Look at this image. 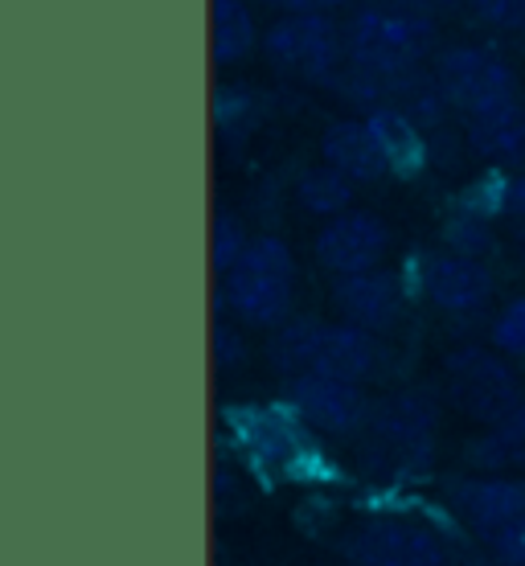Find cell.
Wrapping results in <instances>:
<instances>
[{"mask_svg":"<svg viewBox=\"0 0 525 566\" xmlns=\"http://www.w3.org/2000/svg\"><path fill=\"white\" fill-rule=\"evenodd\" d=\"M369 443L386 460H419L431 452L435 436V402L419 390L386 398L382 407H374L366 419Z\"/></svg>","mask_w":525,"mask_h":566,"instance_id":"52a82bcc","label":"cell"},{"mask_svg":"<svg viewBox=\"0 0 525 566\" xmlns=\"http://www.w3.org/2000/svg\"><path fill=\"white\" fill-rule=\"evenodd\" d=\"M337 312H342L349 325H361L369 333H382L398 321L402 312V287L390 271H357V275H337L333 287Z\"/></svg>","mask_w":525,"mask_h":566,"instance_id":"30bf717a","label":"cell"},{"mask_svg":"<svg viewBox=\"0 0 525 566\" xmlns=\"http://www.w3.org/2000/svg\"><path fill=\"white\" fill-rule=\"evenodd\" d=\"M435 42V25L414 4H369L357 9L345 25L349 66L374 74L414 71Z\"/></svg>","mask_w":525,"mask_h":566,"instance_id":"6da1fadb","label":"cell"},{"mask_svg":"<svg viewBox=\"0 0 525 566\" xmlns=\"http://www.w3.org/2000/svg\"><path fill=\"white\" fill-rule=\"evenodd\" d=\"M455 510L460 517L493 538L497 530H505L510 522H517L525 513V484L522 481H505V476H472V481L455 484Z\"/></svg>","mask_w":525,"mask_h":566,"instance_id":"7c38bea8","label":"cell"},{"mask_svg":"<svg viewBox=\"0 0 525 566\" xmlns=\"http://www.w3.org/2000/svg\"><path fill=\"white\" fill-rule=\"evenodd\" d=\"M493 345L501 354L525 357V296L510 300L493 321Z\"/></svg>","mask_w":525,"mask_h":566,"instance_id":"603a6c76","label":"cell"},{"mask_svg":"<svg viewBox=\"0 0 525 566\" xmlns=\"http://www.w3.org/2000/svg\"><path fill=\"white\" fill-rule=\"evenodd\" d=\"M213 361L222 369H239L246 361V345H242V333H234L230 325H213Z\"/></svg>","mask_w":525,"mask_h":566,"instance_id":"484cf974","label":"cell"},{"mask_svg":"<svg viewBox=\"0 0 525 566\" xmlns=\"http://www.w3.org/2000/svg\"><path fill=\"white\" fill-rule=\"evenodd\" d=\"M366 124L374 128L378 144H382L386 160H390V172L419 169L427 144H423V128H419L414 119H407L398 107H374V112H366Z\"/></svg>","mask_w":525,"mask_h":566,"instance_id":"e0dca14e","label":"cell"},{"mask_svg":"<svg viewBox=\"0 0 525 566\" xmlns=\"http://www.w3.org/2000/svg\"><path fill=\"white\" fill-rule=\"evenodd\" d=\"M292 411L321 436H349L357 427H366L369 407L357 382H342L328 374H300L292 378Z\"/></svg>","mask_w":525,"mask_h":566,"instance_id":"ba28073f","label":"cell"},{"mask_svg":"<svg viewBox=\"0 0 525 566\" xmlns=\"http://www.w3.org/2000/svg\"><path fill=\"white\" fill-rule=\"evenodd\" d=\"M464 140L472 156L489 165H522L525 160V103L517 95L464 115Z\"/></svg>","mask_w":525,"mask_h":566,"instance_id":"8fae6325","label":"cell"},{"mask_svg":"<svg viewBox=\"0 0 525 566\" xmlns=\"http://www.w3.org/2000/svg\"><path fill=\"white\" fill-rule=\"evenodd\" d=\"M407 546H411V525L382 517V522L361 525L345 554L354 566H407Z\"/></svg>","mask_w":525,"mask_h":566,"instance_id":"d6986e66","label":"cell"},{"mask_svg":"<svg viewBox=\"0 0 525 566\" xmlns=\"http://www.w3.org/2000/svg\"><path fill=\"white\" fill-rule=\"evenodd\" d=\"M443 239H448V247H452L455 255H469V259H481L493 247L489 222H484L481 213H455L452 222L443 227Z\"/></svg>","mask_w":525,"mask_h":566,"instance_id":"7402d4cb","label":"cell"},{"mask_svg":"<svg viewBox=\"0 0 525 566\" xmlns=\"http://www.w3.org/2000/svg\"><path fill=\"white\" fill-rule=\"evenodd\" d=\"M469 9L481 25L525 33V0H469Z\"/></svg>","mask_w":525,"mask_h":566,"instance_id":"cb8c5ba5","label":"cell"},{"mask_svg":"<svg viewBox=\"0 0 525 566\" xmlns=\"http://www.w3.org/2000/svg\"><path fill=\"white\" fill-rule=\"evenodd\" d=\"M259 45L255 13L246 0H210V54L218 66H234Z\"/></svg>","mask_w":525,"mask_h":566,"instance_id":"2e32d148","label":"cell"},{"mask_svg":"<svg viewBox=\"0 0 525 566\" xmlns=\"http://www.w3.org/2000/svg\"><path fill=\"white\" fill-rule=\"evenodd\" d=\"M275 13H333V9H345V4H357V0H263Z\"/></svg>","mask_w":525,"mask_h":566,"instance_id":"4316f807","label":"cell"},{"mask_svg":"<svg viewBox=\"0 0 525 566\" xmlns=\"http://www.w3.org/2000/svg\"><path fill=\"white\" fill-rule=\"evenodd\" d=\"M321 333H325V321H313V316L284 321L267 345V361L280 369V374H287V378L313 374L316 349H321Z\"/></svg>","mask_w":525,"mask_h":566,"instance_id":"ac0fdd59","label":"cell"},{"mask_svg":"<svg viewBox=\"0 0 525 566\" xmlns=\"http://www.w3.org/2000/svg\"><path fill=\"white\" fill-rule=\"evenodd\" d=\"M321 153H325V160L333 169H342L357 185H369L390 172V160H386L374 128L366 124V115L361 119H337V124H328L325 136H321Z\"/></svg>","mask_w":525,"mask_h":566,"instance_id":"4fadbf2b","label":"cell"},{"mask_svg":"<svg viewBox=\"0 0 525 566\" xmlns=\"http://www.w3.org/2000/svg\"><path fill=\"white\" fill-rule=\"evenodd\" d=\"M435 78H440L443 95L452 103V112L472 115L481 107L517 95V78H513L510 62L497 57L484 45H452L435 57Z\"/></svg>","mask_w":525,"mask_h":566,"instance_id":"5b68a950","label":"cell"},{"mask_svg":"<svg viewBox=\"0 0 525 566\" xmlns=\"http://www.w3.org/2000/svg\"><path fill=\"white\" fill-rule=\"evenodd\" d=\"M390 251V230L378 213L345 210L328 218L321 234H316V263L333 275H357V271H374Z\"/></svg>","mask_w":525,"mask_h":566,"instance_id":"8992f818","label":"cell"},{"mask_svg":"<svg viewBox=\"0 0 525 566\" xmlns=\"http://www.w3.org/2000/svg\"><path fill=\"white\" fill-rule=\"evenodd\" d=\"M230 312L242 325L280 328L292 316V296H296V255L284 239L263 234L251 239L239 268L227 275L222 287Z\"/></svg>","mask_w":525,"mask_h":566,"instance_id":"7a4b0ae2","label":"cell"},{"mask_svg":"<svg viewBox=\"0 0 525 566\" xmlns=\"http://www.w3.org/2000/svg\"><path fill=\"white\" fill-rule=\"evenodd\" d=\"M246 227H242L234 213H218L213 218V230H210V259H213V271L218 275H230V271L239 268V259L246 255Z\"/></svg>","mask_w":525,"mask_h":566,"instance_id":"44dd1931","label":"cell"},{"mask_svg":"<svg viewBox=\"0 0 525 566\" xmlns=\"http://www.w3.org/2000/svg\"><path fill=\"white\" fill-rule=\"evenodd\" d=\"M489 546H493V558L501 566H525V513L517 522L505 525V530H497L489 538Z\"/></svg>","mask_w":525,"mask_h":566,"instance_id":"d4e9b609","label":"cell"},{"mask_svg":"<svg viewBox=\"0 0 525 566\" xmlns=\"http://www.w3.org/2000/svg\"><path fill=\"white\" fill-rule=\"evenodd\" d=\"M378 366V340L361 325H325L321 349H316L313 374H328L342 382H366Z\"/></svg>","mask_w":525,"mask_h":566,"instance_id":"9a60e30c","label":"cell"},{"mask_svg":"<svg viewBox=\"0 0 525 566\" xmlns=\"http://www.w3.org/2000/svg\"><path fill=\"white\" fill-rule=\"evenodd\" d=\"M354 189L357 181H349L342 169H333V165H313V169L300 172L296 181V201L304 206L308 213L316 218H337V213L349 210V201H354Z\"/></svg>","mask_w":525,"mask_h":566,"instance_id":"ffe728a7","label":"cell"},{"mask_svg":"<svg viewBox=\"0 0 525 566\" xmlns=\"http://www.w3.org/2000/svg\"><path fill=\"white\" fill-rule=\"evenodd\" d=\"M501 210L510 213L513 222H522L525 227V177L505 181V189H501Z\"/></svg>","mask_w":525,"mask_h":566,"instance_id":"83f0119b","label":"cell"},{"mask_svg":"<svg viewBox=\"0 0 525 566\" xmlns=\"http://www.w3.org/2000/svg\"><path fill=\"white\" fill-rule=\"evenodd\" d=\"M448 390L455 407L484 427H497L525 398L513 369L493 349H476V345L448 357Z\"/></svg>","mask_w":525,"mask_h":566,"instance_id":"277c9868","label":"cell"},{"mask_svg":"<svg viewBox=\"0 0 525 566\" xmlns=\"http://www.w3.org/2000/svg\"><path fill=\"white\" fill-rule=\"evenodd\" d=\"M517 464H525V448H522V455H517Z\"/></svg>","mask_w":525,"mask_h":566,"instance_id":"f1b7e54d","label":"cell"},{"mask_svg":"<svg viewBox=\"0 0 525 566\" xmlns=\"http://www.w3.org/2000/svg\"><path fill=\"white\" fill-rule=\"evenodd\" d=\"M423 292L440 312L469 316V312L489 304V296H493V280H489V271H484L476 259L443 251V255L423 259Z\"/></svg>","mask_w":525,"mask_h":566,"instance_id":"9c48e42d","label":"cell"},{"mask_svg":"<svg viewBox=\"0 0 525 566\" xmlns=\"http://www.w3.org/2000/svg\"><path fill=\"white\" fill-rule=\"evenodd\" d=\"M263 57L280 74L333 86L349 66L345 29L328 13H284L263 33Z\"/></svg>","mask_w":525,"mask_h":566,"instance_id":"3957f363","label":"cell"},{"mask_svg":"<svg viewBox=\"0 0 525 566\" xmlns=\"http://www.w3.org/2000/svg\"><path fill=\"white\" fill-rule=\"evenodd\" d=\"M234 423H239V436L246 443V452L255 455L259 464H271V468H292L300 455L308 452V439L300 431L304 419H287L280 411H239L234 415Z\"/></svg>","mask_w":525,"mask_h":566,"instance_id":"5bb4252c","label":"cell"}]
</instances>
